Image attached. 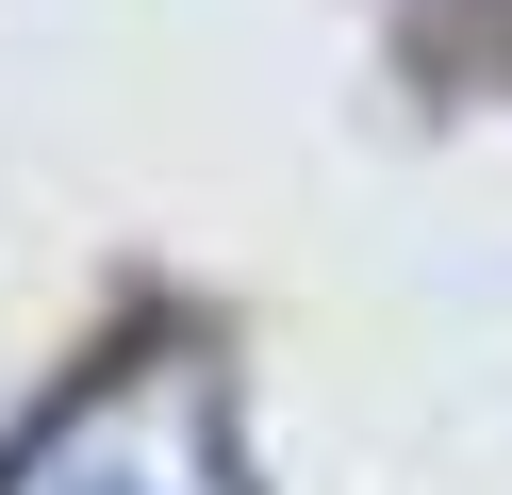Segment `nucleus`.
<instances>
[{"mask_svg": "<svg viewBox=\"0 0 512 495\" xmlns=\"http://www.w3.org/2000/svg\"><path fill=\"white\" fill-rule=\"evenodd\" d=\"M0 495H265V479H248L215 347H116L83 396H50L0 446Z\"/></svg>", "mask_w": 512, "mask_h": 495, "instance_id": "obj_1", "label": "nucleus"}]
</instances>
